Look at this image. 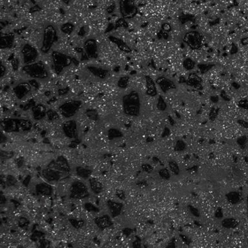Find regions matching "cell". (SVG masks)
Here are the masks:
<instances>
[{"instance_id": "6da1fadb", "label": "cell", "mask_w": 248, "mask_h": 248, "mask_svg": "<svg viewBox=\"0 0 248 248\" xmlns=\"http://www.w3.org/2000/svg\"><path fill=\"white\" fill-rule=\"evenodd\" d=\"M58 40L57 29L54 25L47 23L41 32L40 48L43 54H47Z\"/></svg>"}, {"instance_id": "7a4b0ae2", "label": "cell", "mask_w": 248, "mask_h": 248, "mask_svg": "<svg viewBox=\"0 0 248 248\" xmlns=\"http://www.w3.org/2000/svg\"><path fill=\"white\" fill-rule=\"evenodd\" d=\"M21 73L25 76L32 79L43 80L48 77L49 72L45 63L41 61H37L29 65H23Z\"/></svg>"}, {"instance_id": "3957f363", "label": "cell", "mask_w": 248, "mask_h": 248, "mask_svg": "<svg viewBox=\"0 0 248 248\" xmlns=\"http://www.w3.org/2000/svg\"><path fill=\"white\" fill-rule=\"evenodd\" d=\"M123 110L129 116H137L140 112V96L137 91H132L123 97Z\"/></svg>"}, {"instance_id": "277c9868", "label": "cell", "mask_w": 248, "mask_h": 248, "mask_svg": "<svg viewBox=\"0 0 248 248\" xmlns=\"http://www.w3.org/2000/svg\"><path fill=\"white\" fill-rule=\"evenodd\" d=\"M52 63L55 72L61 73L65 67H68L71 63V58L69 56L58 51H53L51 53Z\"/></svg>"}, {"instance_id": "5b68a950", "label": "cell", "mask_w": 248, "mask_h": 248, "mask_svg": "<svg viewBox=\"0 0 248 248\" xmlns=\"http://www.w3.org/2000/svg\"><path fill=\"white\" fill-rule=\"evenodd\" d=\"M20 54L24 65L37 62L39 58L38 51L34 46L30 43H26L23 45Z\"/></svg>"}, {"instance_id": "8992f818", "label": "cell", "mask_w": 248, "mask_h": 248, "mask_svg": "<svg viewBox=\"0 0 248 248\" xmlns=\"http://www.w3.org/2000/svg\"><path fill=\"white\" fill-rule=\"evenodd\" d=\"M81 102L76 100H72L63 103L59 107V112L63 116L66 118H70L76 113L79 109L80 108Z\"/></svg>"}, {"instance_id": "52a82bcc", "label": "cell", "mask_w": 248, "mask_h": 248, "mask_svg": "<svg viewBox=\"0 0 248 248\" xmlns=\"http://www.w3.org/2000/svg\"><path fill=\"white\" fill-rule=\"evenodd\" d=\"M86 73L94 80H105L109 77V72L106 67L98 65H89L86 67Z\"/></svg>"}, {"instance_id": "ba28073f", "label": "cell", "mask_w": 248, "mask_h": 248, "mask_svg": "<svg viewBox=\"0 0 248 248\" xmlns=\"http://www.w3.org/2000/svg\"><path fill=\"white\" fill-rule=\"evenodd\" d=\"M183 41L193 49H198L202 45V36L197 31L187 32L183 36Z\"/></svg>"}, {"instance_id": "9c48e42d", "label": "cell", "mask_w": 248, "mask_h": 248, "mask_svg": "<svg viewBox=\"0 0 248 248\" xmlns=\"http://www.w3.org/2000/svg\"><path fill=\"white\" fill-rule=\"evenodd\" d=\"M120 12L124 18H132L137 13V9L133 0H121L120 3Z\"/></svg>"}, {"instance_id": "30bf717a", "label": "cell", "mask_w": 248, "mask_h": 248, "mask_svg": "<svg viewBox=\"0 0 248 248\" xmlns=\"http://www.w3.org/2000/svg\"><path fill=\"white\" fill-rule=\"evenodd\" d=\"M84 51L89 58L95 59L98 55V47L96 41L93 38H88L84 43Z\"/></svg>"}, {"instance_id": "8fae6325", "label": "cell", "mask_w": 248, "mask_h": 248, "mask_svg": "<svg viewBox=\"0 0 248 248\" xmlns=\"http://www.w3.org/2000/svg\"><path fill=\"white\" fill-rule=\"evenodd\" d=\"M156 82L161 91L165 92H167L171 89H174L176 88V85L173 81L164 76L158 78Z\"/></svg>"}, {"instance_id": "7c38bea8", "label": "cell", "mask_w": 248, "mask_h": 248, "mask_svg": "<svg viewBox=\"0 0 248 248\" xmlns=\"http://www.w3.org/2000/svg\"><path fill=\"white\" fill-rule=\"evenodd\" d=\"M31 86L27 82H22L17 85L14 89V91L19 98H22L26 95L31 92Z\"/></svg>"}, {"instance_id": "4fadbf2b", "label": "cell", "mask_w": 248, "mask_h": 248, "mask_svg": "<svg viewBox=\"0 0 248 248\" xmlns=\"http://www.w3.org/2000/svg\"><path fill=\"white\" fill-rule=\"evenodd\" d=\"M145 84H146V92H147V95L151 96H155L157 92L156 83L154 81V80L151 77L146 76Z\"/></svg>"}, {"instance_id": "5bb4252c", "label": "cell", "mask_w": 248, "mask_h": 248, "mask_svg": "<svg viewBox=\"0 0 248 248\" xmlns=\"http://www.w3.org/2000/svg\"><path fill=\"white\" fill-rule=\"evenodd\" d=\"M76 123L74 121L67 122L63 126V129L66 133L67 135L71 137H74L76 133Z\"/></svg>"}, {"instance_id": "9a60e30c", "label": "cell", "mask_w": 248, "mask_h": 248, "mask_svg": "<svg viewBox=\"0 0 248 248\" xmlns=\"http://www.w3.org/2000/svg\"><path fill=\"white\" fill-rule=\"evenodd\" d=\"M110 40H111V41H112V42L115 43L116 45L118 46V47L120 50H122V51L126 52H131V48H129V47L125 43H124V41H123L122 40H120L117 38V37H114V36H111Z\"/></svg>"}, {"instance_id": "2e32d148", "label": "cell", "mask_w": 248, "mask_h": 248, "mask_svg": "<svg viewBox=\"0 0 248 248\" xmlns=\"http://www.w3.org/2000/svg\"><path fill=\"white\" fill-rule=\"evenodd\" d=\"M14 36L10 34H5L1 36V46L3 47H10L12 45Z\"/></svg>"}, {"instance_id": "e0dca14e", "label": "cell", "mask_w": 248, "mask_h": 248, "mask_svg": "<svg viewBox=\"0 0 248 248\" xmlns=\"http://www.w3.org/2000/svg\"><path fill=\"white\" fill-rule=\"evenodd\" d=\"M188 82L191 85H192L193 86V87L197 88L200 86L201 80H200V78L197 76V75L193 74L189 77V80Z\"/></svg>"}, {"instance_id": "ac0fdd59", "label": "cell", "mask_w": 248, "mask_h": 248, "mask_svg": "<svg viewBox=\"0 0 248 248\" xmlns=\"http://www.w3.org/2000/svg\"><path fill=\"white\" fill-rule=\"evenodd\" d=\"M73 25L70 23H66L62 26V31L65 34H70L73 31Z\"/></svg>"}, {"instance_id": "d6986e66", "label": "cell", "mask_w": 248, "mask_h": 248, "mask_svg": "<svg viewBox=\"0 0 248 248\" xmlns=\"http://www.w3.org/2000/svg\"><path fill=\"white\" fill-rule=\"evenodd\" d=\"M128 83H129V78L125 76L120 79L118 84L120 88H125L127 86V85H128Z\"/></svg>"}, {"instance_id": "ffe728a7", "label": "cell", "mask_w": 248, "mask_h": 248, "mask_svg": "<svg viewBox=\"0 0 248 248\" xmlns=\"http://www.w3.org/2000/svg\"><path fill=\"white\" fill-rule=\"evenodd\" d=\"M183 66L185 67L186 69H188V70L192 69L193 67H194V63L192 59L187 58L185 60V61H184Z\"/></svg>"}, {"instance_id": "44dd1931", "label": "cell", "mask_w": 248, "mask_h": 248, "mask_svg": "<svg viewBox=\"0 0 248 248\" xmlns=\"http://www.w3.org/2000/svg\"><path fill=\"white\" fill-rule=\"evenodd\" d=\"M241 42L244 45H248V36L242 38V40H241Z\"/></svg>"}]
</instances>
